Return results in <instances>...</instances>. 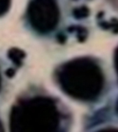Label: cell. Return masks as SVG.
Returning a JSON list of instances; mask_svg holds the SVG:
<instances>
[{
	"mask_svg": "<svg viewBox=\"0 0 118 132\" xmlns=\"http://www.w3.org/2000/svg\"><path fill=\"white\" fill-rule=\"evenodd\" d=\"M62 89L71 97L91 101L97 99L104 86L99 65L89 58H80L62 66L57 73Z\"/></svg>",
	"mask_w": 118,
	"mask_h": 132,
	"instance_id": "6da1fadb",
	"label": "cell"
},
{
	"mask_svg": "<svg viewBox=\"0 0 118 132\" xmlns=\"http://www.w3.org/2000/svg\"><path fill=\"white\" fill-rule=\"evenodd\" d=\"M59 125L60 113L50 98L39 97L24 101L11 110V131H56Z\"/></svg>",
	"mask_w": 118,
	"mask_h": 132,
	"instance_id": "7a4b0ae2",
	"label": "cell"
},
{
	"mask_svg": "<svg viewBox=\"0 0 118 132\" xmlns=\"http://www.w3.org/2000/svg\"><path fill=\"white\" fill-rule=\"evenodd\" d=\"M28 14L32 26L41 33L51 32L59 21V10L54 0H32Z\"/></svg>",
	"mask_w": 118,
	"mask_h": 132,
	"instance_id": "3957f363",
	"label": "cell"
},
{
	"mask_svg": "<svg viewBox=\"0 0 118 132\" xmlns=\"http://www.w3.org/2000/svg\"><path fill=\"white\" fill-rule=\"evenodd\" d=\"M8 56L16 65L20 66L22 63L23 59L25 57V54L19 48H11L9 51Z\"/></svg>",
	"mask_w": 118,
	"mask_h": 132,
	"instance_id": "277c9868",
	"label": "cell"
},
{
	"mask_svg": "<svg viewBox=\"0 0 118 132\" xmlns=\"http://www.w3.org/2000/svg\"><path fill=\"white\" fill-rule=\"evenodd\" d=\"M73 14H74L75 18L77 19L84 18L89 15V10L84 6H82V7L75 9L73 11Z\"/></svg>",
	"mask_w": 118,
	"mask_h": 132,
	"instance_id": "5b68a950",
	"label": "cell"
},
{
	"mask_svg": "<svg viewBox=\"0 0 118 132\" xmlns=\"http://www.w3.org/2000/svg\"><path fill=\"white\" fill-rule=\"evenodd\" d=\"M10 6V0H0V16L8 11Z\"/></svg>",
	"mask_w": 118,
	"mask_h": 132,
	"instance_id": "8992f818",
	"label": "cell"
},
{
	"mask_svg": "<svg viewBox=\"0 0 118 132\" xmlns=\"http://www.w3.org/2000/svg\"><path fill=\"white\" fill-rule=\"evenodd\" d=\"M102 26L105 29H113L114 32H118V21L113 20V22H106L103 23Z\"/></svg>",
	"mask_w": 118,
	"mask_h": 132,
	"instance_id": "52a82bcc",
	"label": "cell"
},
{
	"mask_svg": "<svg viewBox=\"0 0 118 132\" xmlns=\"http://www.w3.org/2000/svg\"><path fill=\"white\" fill-rule=\"evenodd\" d=\"M114 66H115V69H116V74L118 76V47L115 50V52H114Z\"/></svg>",
	"mask_w": 118,
	"mask_h": 132,
	"instance_id": "ba28073f",
	"label": "cell"
},
{
	"mask_svg": "<svg viewBox=\"0 0 118 132\" xmlns=\"http://www.w3.org/2000/svg\"><path fill=\"white\" fill-rule=\"evenodd\" d=\"M6 74H7V75H8V76L12 77V76H13V75H14V71L13 70H9Z\"/></svg>",
	"mask_w": 118,
	"mask_h": 132,
	"instance_id": "9c48e42d",
	"label": "cell"
},
{
	"mask_svg": "<svg viewBox=\"0 0 118 132\" xmlns=\"http://www.w3.org/2000/svg\"><path fill=\"white\" fill-rule=\"evenodd\" d=\"M0 131H3V125H2L1 122H0Z\"/></svg>",
	"mask_w": 118,
	"mask_h": 132,
	"instance_id": "30bf717a",
	"label": "cell"
},
{
	"mask_svg": "<svg viewBox=\"0 0 118 132\" xmlns=\"http://www.w3.org/2000/svg\"><path fill=\"white\" fill-rule=\"evenodd\" d=\"M116 112L118 114V101H117V104H116Z\"/></svg>",
	"mask_w": 118,
	"mask_h": 132,
	"instance_id": "8fae6325",
	"label": "cell"
},
{
	"mask_svg": "<svg viewBox=\"0 0 118 132\" xmlns=\"http://www.w3.org/2000/svg\"><path fill=\"white\" fill-rule=\"evenodd\" d=\"M0 86H1V78H0Z\"/></svg>",
	"mask_w": 118,
	"mask_h": 132,
	"instance_id": "7c38bea8",
	"label": "cell"
}]
</instances>
